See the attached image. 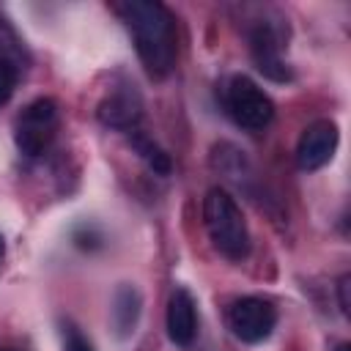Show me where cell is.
I'll return each mask as SVG.
<instances>
[{
    "label": "cell",
    "mask_w": 351,
    "mask_h": 351,
    "mask_svg": "<svg viewBox=\"0 0 351 351\" xmlns=\"http://www.w3.org/2000/svg\"><path fill=\"white\" fill-rule=\"evenodd\" d=\"M66 351H93V346L77 332V329H69V337H66Z\"/></svg>",
    "instance_id": "14"
},
{
    "label": "cell",
    "mask_w": 351,
    "mask_h": 351,
    "mask_svg": "<svg viewBox=\"0 0 351 351\" xmlns=\"http://www.w3.org/2000/svg\"><path fill=\"white\" fill-rule=\"evenodd\" d=\"M277 47H280V44H277V36H274L266 25L252 33V58H255L258 71H263L269 80L282 82V80H288L291 74H288V69L282 66Z\"/></svg>",
    "instance_id": "10"
},
{
    "label": "cell",
    "mask_w": 351,
    "mask_h": 351,
    "mask_svg": "<svg viewBox=\"0 0 351 351\" xmlns=\"http://www.w3.org/2000/svg\"><path fill=\"white\" fill-rule=\"evenodd\" d=\"M340 304H343V313L348 315V277L340 280Z\"/></svg>",
    "instance_id": "15"
},
{
    "label": "cell",
    "mask_w": 351,
    "mask_h": 351,
    "mask_svg": "<svg viewBox=\"0 0 351 351\" xmlns=\"http://www.w3.org/2000/svg\"><path fill=\"white\" fill-rule=\"evenodd\" d=\"M55 118H58V107L52 99H36L30 101L22 115H19V123H16V148L25 154V156H38L44 154V148L52 143V134H55Z\"/></svg>",
    "instance_id": "4"
},
{
    "label": "cell",
    "mask_w": 351,
    "mask_h": 351,
    "mask_svg": "<svg viewBox=\"0 0 351 351\" xmlns=\"http://www.w3.org/2000/svg\"><path fill=\"white\" fill-rule=\"evenodd\" d=\"M101 233L93 228V225H82V228H77L74 230V244L80 247V250H99L101 247Z\"/></svg>",
    "instance_id": "13"
},
{
    "label": "cell",
    "mask_w": 351,
    "mask_h": 351,
    "mask_svg": "<svg viewBox=\"0 0 351 351\" xmlns=\"http://www.w3.org/2000/svg\"><path fill=\"white\" fill-rule=\"evenodd\" d=\"M337 143H340V132H337V123L335 121H313L302 137H299V145H296V162L302 170H318L324 167L335 151H337Z\"/></svg>",
    "instance_id": "6"
},
{
    "label": "cell",
    "mask_w": 351,
    "mask_h": 351,
    "mask_svg": "<svg viewBox=\"0 0 351 351\" xmlns=\"http://www.w3.org/2000/svg\"><path fill=\"white\" fill-rule=\"evenodd\" d=\"M225 104H228V112L233 115V121L244 129H266L274 118V104L271 99L244 74H236L228 85V93H225Z\"/></svg>",
    "instance_id": "3"
},
{
    "label": "cell",
    "mask_w": 351,
    "mask_h": 351,
    "mask_svg": "<svg viewBox=\"0 0 351 351\" xmlns=\"http://www.w3.org/2000/svg\"><path fill=\"white\" fill-rule=\"evenodd\" d=\"M143 313V296L132 282H121L112 293V307H110V324H112V335L118 340H126L134 335L137 321Z\"/></svg>",
    "instance_id": "9"
},
{
    "label": "cell",
    "mask_w": 351,
    "mask_h": 351,
    "mask_svg": "<svg viewBox=\"0 0 351 351\" xmlns=\"http://www.w3.org/2000/svg\"><path fill=\"white\" fill-rule=\"evenodd\" d=\"M16 80H19L16 63H14L11 58H0V104H5V101L14 96Z\"/></svg>",
    "instance_id": "12"
},
{
    "label": "cell",
    "mask_w": 351,
    "mask_h": 351,
    "mask_svg": "<svg viewBox=\"0 0 351 351\" xmlns=\"http://www.w3.org/2000/svg\"><path fill=\"white\" fill-rule=\"evenodd\" d=\"M99 121L112 129H134V123L143 118V96L134 85H118L112 88L101 104H99Z\"/></svg>",
    "instance_id": "7"
},
{
    "label": "cell",
    "mask_w": 351,
    "mask_h": 351,
    "mask_svg": "<svg viewBox=\"0 0 351 351\" xmlns=\"http://www.w3.org/2000/svg\"><path fill=\"white\" fill-rule=\"evenodd\" d=\"M228 324L233 329V335L244 343H261L271 335L274 324H277V313L266 299L258 296H244L236 299L228 310Z\"/></svg>",
    "instance_id": "5"
},
{
    "label": "cell",
    "mask_w": 351,
    "mask_h": 351,
    "mask_svg": "<svg viewBox=\"0 0 351 351\" xmlns=\"http://www.w3.org/2000/svg\"><path fill=\"white\" fill-rule=\"evenodd\" d=\"M3 252H5V241H3V236H0V258H3Z\"/></svg>",
    "instance_id": "17"
},
{
    "label": "cell",
    "mask_w": 351,
    "mask_h": 351,
    "mask_svg": "<svg viewBox=\"0 0 351 351\" xmlns=\"http://www.w3.org/2000/svg\"><path fill=\"white\" fill-rule=\"evenodd\" d=\"M337 351H351V343H340V346H337Z\"/></svg>",
    "instance_id": "16"
},
{
    "label": "cell",
    "mask_w": 351,
    "mask_h": 351,
    "mask_svg": "<svg viewBox=\"0 0 351 351\" xmlns=\"http://www.w3.org/2000/svg\"><path fill=\"white\" fill-rule=\"evenodd\" d=\"M197 332V313L192 293L186 288H176L167 299V335L176 346H189Z\"/></svg>",
    "instance_id": "8"
},
{
    "label": "cell",
    "mask_w": 351,
    "mask_h": 351,
    "mask_svg": "<svg viewBox=\"0 0 351 351\" xmlns=\"http://www.w3.org/2000/svg\"><path fill=\"white\" fill-rule=\"evenodd\" d=\"M203 222L211 244L230 261H241L250 252V230L236 200L222 189H208L203 200Z\"/></svg>",
    "instance_id": "2"
},
{
    "label": "cell",
    "mask_w": 351,
    "mask_h": 351,
    "mask_svg": "<svg viewBox=\"0 0 351 351\" xmlns=\"http://www.w3.org/2000/svg\"><path fill=\"white\" fill-rule=\"evenodd\" d=\"M132 145H134V151L140 154V159L154 170V173H159V176H167L170 170H173V162H170V156L154 143V140H148L145 134H140V132H134L132 134Z\"/></svg>",
    "instance_id": "11"
},
{
    "label": "cell",
    "mask_w": 351,
    "mask_h": 351,
    "mask_svg": "<svg viewBox=\"0 0 351 351\" xmlns=\"http://www.w3.org/2000/svg\"><path fill=\"white\" fill-rule=\"evenodd\" d=\"M121 16L132 30L137 55L151 77H165L176 63V22L173 14L156 0H129Z\"/></svg>",
    "instance_id": "1"
}]
</instances>
